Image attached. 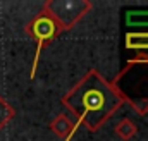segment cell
Masks as SVG:
<instances>
[{
    "label": "cell",
    "mask_w": 148,
    "mask_h": 141,
    "mask_svg": "<svg viewBox=\"0 0 148 141\" xmlns=\"http://www.w3.org/2000/svg\"><path fill=\"white\" fill-rule=\"evenodd\" d=\"M26 33L36 41L35 59H33L31 72H29V77L35 79V76H36V69H38V62H40V57H41L43 48L48 47L57 36L62 33V28L59 26V23H57V21H55V19L45 10V9H41L36 16L26 24Z\"/></svg>",
    "instance_id": "cell-3"
},
{
    "label": "cell",
    "mask_w": 148,
    "mask_h": 141,
    "mask_svg": "<svg viewBox=\"0 0 148 141\" xmlns=\"http://www.w3.org/2000/svg\"><path fill=\"white\" fill-rule=\"evenodd\" d=\"M14 115H16V110H14V107L9 105L2 97H0V131L14 119Z\"/></svg>",
    "instance_id": "cell-9"
},
{
    "label": "cell",
    "mask_w": 148,
    "mask_h": 141,
    "mask_svg": "<svg viewBox=\"0 0 148 141\" xmlns=\"http://www.w3.org/2000/svg\"><path fill=\"white\" fill-rule=\"evenodd\" d=\"M124 102L119 93L97 69H90L62 97V105L88 131H98Z\"/></svg>",
    "instance_id": "cell-1"
},
{
    "label": "cell",
    "mask_w": 148,
    "mask_h": 141,
    "mask_svg": "<svg viewBox=\"0 0 148 141\" xmlns=\"http://www.w3.org/2000/svg\"><path fill=\"white\" fill-rule=\"evenodd\" d=\"M48 127H50V131H53L59 138H62L64 141H71L74 133L79 127V122L76 119H71L67 114H59L53 120H50Z\"/></svg>",
    "instance_id": "cell-5"
},
{
    "label": "cell",
    "mask_w": 148,
    "mask_h": 141,
    "mask_svg": "<svg viewBox=\"0 0 148 141\" xmlns=\"http://www.w3.org/2000/svg\"><path fill=\"white\" fill-rule=\"evenodd\" d=\"M121 100L138 115L148 114V53H138L110 81Z\"/></svg>",
    "instance_id": "cell-2"
},
{
    "label": "cell",
    "mask_w": 148,
    "mask_h": 141,
    "mask_svg": "<svg viewBox=\"0 0 148 141\" xmlns=\"http://www.w3.org/2000/svg\"><path fill=\"white\" fill-rule=\"evenodd\" d=\"M129 26H148V10H131L126 14Z\"/></svg>",
    "instance_id": "cell-8"
},
{
    "label": "cell",
    "mask_w": 148,
    "mask_h": 141,
    "mask_svg": "<svg viewBox=\"0 0 148 141\" xmlns=\"http://www.w3.org/2000/svg\"><path fill=\"white\" fill-rule=\"evenodd\" d=\"M62 28V31H69L93 9L90 0H47L43 7Z\"/></svg>",
    "instance_id": "cell-4"
},
{
    "label": "cell",
    "mask_w": 148,
    "mask_h": 141,
    "mask_svg": "<svg viewBox=\"0 0 148 141\" xmlns=\"http://www.w3.org/2000/svg\"><path fill=\"white\" fill-rule=\"evenodd\" d=\"M126 48L129 50H136L140 53H147L148 52V33H127L126 35Z\"/></svg>",
    "instance_id": "cell-6"
},
{
    "label": "cell",
    "mask_w": 148,
    "mask_h": 141,
    "mask_svg": "<svg viewBox=\"0 0 148 141\" xmlns=\"http://www.w3.org/2000/svg\"><path fill=\"white\" fill-rule=\"evenodd\" d=\"M114 133H115L121 140L127 141V140H131V138L136 136V133H138V126H136L133 120H129V119H122V120H119V122L115 124Z\"/></svg>",
    "instance_id": "cell-7"
}]
</instances>
